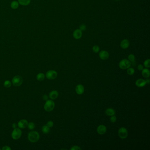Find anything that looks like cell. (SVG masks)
Masks as SVG:
<instances>
[{"label": "cell", "instance_id": "6da1fadb", "mask_svg": "<svg viewBox=\"0 0 150 150\" xmlns=\"http://www.w3.org/2000/svg\"><path fill=\"white\" fill-rule=\"evenodd\" d=\"M39 138L40 135L36 131H31L28 135V140L32 143L37 142L39 140Z\"/></svg>", "mask_w": 150, "mask_h": 150}, {"label": "cell", "instance_id": "7a4b0ae2", "mask_svg": "<svg viewBox=\"0 0 150 150\" xmlns=\"http://www.w3.org/2000/svg\"><path fill=\"white\" fill-rule=\"evenodd\" d=\"M55 103L52 100H46L45 105H44V109L46 111L50 112L54 109L55 108Z\"/></svg>", "mask_w": 150, "mask_h": 150}, {"label": "cell", "instance_id": "3957f363", "mask_svg": "<svg viewBox=\"0 0 150 150\" xmlns=\"http://www.w3.org/2000/svg\"><path fill=\"white\" fill-rule=\"evenodd\" d=\"M131 66V63L128 60L123 59L119 63V67L122 70L127 69Z\"/></svg>", "mask_w": 150, "mask_h": 150}, {"label": "cell", "instance_id": "277c9868", "mask_svg": "<svg viewBox=\"0 0 150 150\" xmlns=\"http://www.w3.org/2000/svg\"><path fill=\"white\" fill-rule=\"evenodd\" d=\"M23 82V78L20 75H16L12 79V83L14 86L18 87L20 86L22 84Z\"/></svg>", "mask_w": 150, "mask_h": 150}, {"label": "cell", "instance_id": "5b68a950", "mask_svg": "<svg viewBox=\"0 0 150 150\" xmlns=\"http://www.w3.org/2000/svg\"><path fill=\"white\" fill-rule=\"evenodd\" d=\"M22 134V132L20 129L18 128H15L14 129L12 133L11 136L14 140H18L21 136Z\"/></svg>", "mask_w": 150, "mask_h": 150}, {"label": "cell", "instance_id": "8992f818", "mask_svg": "<svg viewBox=\"0 0 150 150\" xmlns=\"http://www.w3.org/2000/svg\"><path fill=\"white\" fill-rule=\"evenodd\" d=\"M118 134L119 137L122 139H125L126 138L128 135L127 129L125 127L120 128L118 131Z\"/></svg>", "mask_w": 150, "mask_h": 150}, {"label": "cell", "instance_id": "52a82bcc", "mask_svg": "<svg viewBox=\"0 0 150 150\" xmlns=\"http://www.w3.org/2000/svg\"><path fill=\"white\" fill-rule=\"evenodd\" d=\"M57 73L56 71L50 70H48L46 72L45 76L46 78L49 80H53L57 78Z\"/></svg>", "mask_w": 150, "mask_h": 150}, {"label": "cell", "instance_id": "ba28073f", "mask_svg": "<svg viewBox=\"0 0 150 150\" xmlns=\"http://www.w3.org/2000/svg\"><path fill=\"white\" fill-rule=\"evenodd\" d=\"M99 57L102 60H107L109 57V53L105 50H102L99 53Z\"/></svg>", "mask_w": 150, "mask_h": 150}, {"label": "cell", "instance_id": "9c48e42d", "mask_svg": "<svg viewBox=\"0 0 150 150\" xmlns=\"http://www.w3.org/2000/svg\"><path fill=\"white\" fill-rule=\"evenodd\" d=\"M97 132L100 135H103L105 134L107 132V128L105 125H101L98 126L97 128Z\"/></svg>", "mask_w": 150, "mask_h": 150}, {"label": "cell", "instance_id": "30bf717a", "mask_svg": "<svg viewBox=\"0 0 150 150\" xmlns=\"http://www.w3.org/2000/svg\"><path fill=\"white\" fill-rule=\"evenodd\" d=\"M84 87L83 85L81 84H79L76 86L75 88V91L77 94L78 95H82L83 93H84Z\"/></svg>", "mask_w": 150, "mask_h": 150}, {"label": "cell", "instance_id": "8fae6325", "mask_svg": "<svg viewBox=\"0 0 150 150\" xmlns=\"http://www.w3.org/2000/svg\"><path fill=\"white\" fill-rule=\"evenodd\" d=\"M136 85L138 87H143L146 85L147 82L146 80L143 79H138L136 82Z\"/></svg>", "mask_w": 150, "mask_h": 150}, {"label": "cell", "instance_id": "7c38bea8", "mask_svg": "<svg viewBox=\"0 0 150 150\" xmlns=\"http://www.w3.org/2000/svg\"><path fill=\"white\" fill-rule=\"evenodd\" d=\"M28 123L27 120L25 119H22L19 121L18 124V127L20 129H24L25 128L27 127V126Z\"/></svg>", "mask_w": 150, "mask_h": 150}, {"label": "cell", "instance_id": "4fadbf2b", "mask_svg": "<svg viewBox=\"0 0 150 150\" xmlns=\"http://www.w3.org/2000/svg\"><path fill=\"white\" fill-rule=\"evenodd\" d=\"M82 31L80 29H77L74 31L73 33V37L76 39H79L82 37Z\"/></svg>", "mask_w": 150, "mask_h": 150}, {"label": "cell", "instance_id": "5bb4252c", "mask_svg": "<svg viewBox=\"0 0 150 150\" xmlns=\"http://www.w3.org/2000/svg\"><path fill=\"white\" fill-rule=\"evenodd\" d=\"M120 46L123 49H126L130 46V41L127 39H124L121 41Z\"/></svg>", "mask_w": 150, "mask_h": 150}, {"label": "cell", "instance_id": "9a60e30c", "mask_svg": "<svg viewBox=\"0 0 150 150\" xmlns=\"http://www.w3.org/2000/svg\"><path fill=\"white\" fill-rule=\"evenodd\" d=\"M59 96V93L56 90L51 91L49 94V97L52 100H55Z\"/></svg>", "mask_w": 150, "mask_h": 150}, {"label": "cell", "instance_id": "2e32d148", "mask_svg": "<svg viewBox=\"0 0 150 150\" xmlns=\"http://www.w3.org/2000/svg\"><path fill=\"white\" fill-rule=\"evenodd\" d=\"M142 75L144 78H149L150 76V70L147 68L143 69L142 70Z\"/></svg>", "mask_w": 150, "mask_h": 150}, {"label": "cell", "instance_id": "e0dca14e", "mask_svg": "<svg viewBox=\"0 0 150 150\" xmlns=\"http://www.w3.org/2000/svg\"><path fill=\"white\" fill-rule=\"evenodd\" d=\"M105 113H106V114L108 116H111L112 115H115V111L114 109H113L112 108H109L106 110Z\"/></svg>", "mask_w": 150, "mask_h": 150}, {"label": "cell", "instance_id": "ac0fdd59", "mask_svg": "<svg viewBox=\"0 0 150 150\" xmlns=\"http://www.w3.org/2000/svg\"><path fill=\"white\" fill-rule=\"evenodd\" d=\"M42 131L45 134H48L50 132V128L46 125H44L42 128Z\"/></svg>", "mask_w": 150, "mask_h": 150}, {"label": "cell", "instance_id": "d6986e66", "mask_svg": "<svg viewBox=\"0 0 150 150\" xmlns=\"http://www.w3.org/2000/svg\"><path fill=\"white\" fill-rule=\"evenodd\" d=\"M45 78V75L43 73H39L37 75V79L39 81H42Z\"/></svg>", "mask_w": 150, "mask_h": 150}, {"label": "cell", "instance_id": "ffe728a7", "mask_svg": "<svg viewBox=\"0 0 150 150\" xmlns=\"http://www.w3.org/2000/svg\"><path fill=\"white\" fill-rule=\"evenodd\" d=\"M19 2L21 5H27L30 4V0H18Z\"/></svg>", "mask_w": 150, "mask_h": 150}, {"label": "cell", "instance_id": "44dd1931", "mask_svg": "<svg viewBox=\"0 0 150 150\" xmlns=\"http://www.w3.org/2000/svg\"><path fill=\"white\" fill-rule=\"evenodd\" d=\"M127 73L129 75H133L135 73V70L132 68H128Z\"/></svg>", "mask_w": 150, "mask_h": 150}, {"label": "cell", "instance_id": "7402d4cb", "mask_svg": "<svg viewBox=\"0 0 150 150\" xmlns=\"http://www.w3.org/2000/svg\"><path fill=\"white\" fill-rule=\"evenodd\" d=\"M128 60L131 63H133L135 62V56L133 54H131L128 56Z\"/></svg>", "mask_w": 150, "mask_h": 150}, {"label": "cell", "instance_id": "603a6c76", "mask_svg": "<svg viewBox=\"0 0 150 150\" xmlns=\"http://www.w3.org/2000/svg\"><path fill=\"white\" fill-rule=\"evenodd\" d=\"M11 6L12 8L13 9H16V8H17L18 6H19V4L17 1H14L11 3Z\"/></svg>", "mask_w": 150, "mask_h": 150}, {"label": "cell", "instance_id": "cb8c5ba5", "mask_svg": "<svg viewBox=\"0 0 150 150\" xmlns=\"http://www.w3.org/2000/svg\"><path fill=\"white\" fill-rule=\"evenodd\" d=\"M4 85L5 88H10L11 86L12 83H11V82H10V81L7 80V81H5V82H4Z\"/></svg>", "mask_w": 150, "mask_h": 150}, {"label": "cell", "instance_id": "d4e9b609", "mask_svg": "<svg viewBox=\"0 0 150 150\" xmlns=\"http://www.w3.org/2000/svg\"><path fill=\"white\" fill-rule=\"evenodd\" d=\"M28 128L30 130H34L35 127V125L34 123L33 122H30L28 124Z\"/></svg>", "mask_w": 150, "mask_h": 150}, {"label": "cell", "instance_id": "484cf974", "mask_svg": "<svg viewBox=\"0 0 150 150\" xmlns=\"http://www.w3.org/2000/svg\"><path fill=\"white\" fill-rule=\"evenodd\" d=\"M143 65L144 66L145 68H150V59H148L145 60L144 62Z\"/></svg>", "mask_w": 150, "mask_h": 150}, {"label": "cell", "instance_id": "4316f807", "mask_svg": "<svg viewBox=\"0 0 150 150\" xmlns=\"http://www.w3.org/2000/svg\"><path fill=\"white\" fill-rule=\"evenodd\" d=\"M93 51L94 53H98L100 51V47L97 45H95L93 47Z\"/></svg>", "mask_w": 150, "mask_h": 150}, {"label": "cell", "instance_id": "83f0119b", "mask_svg": "<svg viewBox=\"0 0 150 150\" xmlns=\"http://www.w3.org/2000/svg\"><path fill=\"white\" fill-rule=\"evenodd\" d=\"M116 120H117V118H116V117L115 116V115H112L111 116L110 118V121L111 123H115Z\"/></svg>", "mask_w": 150, "mask_h": 150}, {"label": "cell", "instance_id": "f1b7e54d", "mask_svg": "<svg viewBox=\"0 0 150 150\" xmlns=\"http://www.w3.org/2000/svg\"><path fill=\"white\" fill-rule=\"evenodd\" d=\"M53 125H54V123H53V121H48L46 124V125L49 128L52 127Z\"/></svg>", "mask_w": 150, "mask_h": 150}, {"label": "cell", "instance_id": "f546056e", "mask_svg": "<svg viewBox=\"0 0 150 150\" xmlns=\"http://www.w3.org/2000/svg\"><path fill=\"white\" fill-rule=\"evenodd\" d=\"M86 26L85 24H82L79 27V29L82 31H84L86 30Z\"/></svg>", "mask_w": 150, "mask_h": 150}, {"label": "cell", "instance_id": "4dcf8cb0", "mask_svg": "<svg viewBox=\"0 0 150 150\" xmlns=\"http://www.w3.org/2000/svg\"><path fill=\"white\" fill-rule=\"evenodd\" d=\"M82 149L80 148V147L78 146H74L70 148V150H80Z\"/></svg>", "mask_w": 150, "mask_h": 150}, {"label": "cell", "instance_id": "1f68e13d", "mask_svg": "<svg viewBox=\"0 0 150 150\" xmlns=\"http://www.w3.org/2000/svg\"><path fill=\"white\" fill-rule=\"evenodd\" d=\"M137 69L139 70H142L143 69V66L142 64H140L138 65L137 67Z\"/></svg>", "mask_w": 150, "mask_h": 150}, {"label": "cell", "instance_id": "d6a6232c", "mask_svg": "<svg viewBox=\"0 0 150 150\" xmlns=\"http://www.w3.org/2000/svg\"><path fill=\"white\" fill-rule=\"evenodd\" d=\"M11 149V148L8 147V146H5L3 147V148H2L3 150H10Z\"/></svg>", "mask_w": 150, "mask_h": 150}, {"label": "cell", "instance_id": "836d02e7", "mask_svg": "<svg viewBox=\"0 0 150 150\" xmlns=\"http://www.w3.org/2000/svg\"><path fill=\"white\" fill-rule=\"evenodd\" d=\"M42 97L43 99L44 100H45V101H46V100H48V96L46 95H44Z\"/></svg>", "mask_w": 150, "mask_h": 150}, {"label": "cell", "instance_id": "e575fe53", "mask_svg": "<svg viewBox=\"0 0 150 150\" xmlns=\"http://www.w3.org/2000/svg\"><path fill=\"white\" fill-rule=\"evenodd\" d=\"M18 125L15 124V123H13V125H12V127H13V128L14 129H15V128H17V127Z\"/></svg>", "mask_w": 150, "mask_h": 150}, {"label": "cell", "instance_id": "d590c367", "mask_svg": "<svg viewBox=\"0 0 150 150\" xmlns=\"http://www.w3.org/2000/svg\"><path fill=\"white\" fill-rule=\"evenodd\" d=\"M146 82H147V84H149L150 82V79H149V78H148V79H147L146 80Z\"/></svg>", "mask_w": 150, "mask_h": 150}, {"label": "cell", "instance_id": "8d00e7d4", "mask_svg": "<svg viewBox=\"0 0 150 150\" xmlns=\"http://www.w3.org/2000/svg\"><path fill=\"white\" fill-rule=\"evenodd\" d=\"M116 1H118V0H115Z\"/></svg>", "mask_w": 150, "mask_h": 150}]
</instances>
